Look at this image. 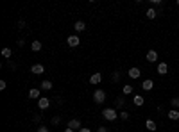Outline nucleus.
Listing matches in <instances>:
<instances>
[{
    "label": "nucleus",
    "instance_id": "obj_25",
    "mask_svg": "<svg viewBox=\"0 0 179 132\" xmlns=\"http://www.w3.org/2000/svg\"><path fill=\"white\" fill-rule=\"evenodd\" d=\"M118 79H120V73H118V72H115V75H113V81H115V82H118Z\"/></svg>",
    "mask_w": 179,
    "mask_h": 132
},
{
    "label": "nucleus",
    "instance_id": "obj_10",
    "mask_svg": "<svg viewBox=\"0 0 179 132\" xmlns=\"http://www.w3.org/2000/svg\"><path fill=\"white\" fill-rule=\"evenodd\" d=\"M143 102H145V98H143L142 95H134V96H133V103H134V105H138V107H140V105H143Z\"/></svg>",
    "mask_w": 179,
    "mask_h": 132
},
{
    "label": "nucleus",
    "instance_id": "obj_29",
    "mask_svg": "<svg viewBox=\"0 0 179 132\" xmlns=\"http://www.w3.org/2000/svg\"><path fill=\"white\" fill-rule=\"evenodd\" d=\"M97 132H107V129H106V127H99V129H97Z\"/></svg>",
    "mask_w": 179,
    "mask_h": 132
},
{
    "label": "nucleus",
    "instance_id": "obj_17",
    "mask_svg": "<svg viewBox=\"0 0 179 132\" xmlns=\"http://www.w3.org/2000/svg\"><path fill=\"white\" fill-rule=\"evenodd\" d=\"M40 88H41V89H45V91H49V89H52V82H50V81H43Z\"/></svg>",
    "mask_w": 179,
    "mask_h": 132
},
{
    "label": "nucleus",
    "instance_id": "obj_7",
    "mask_svg": "<svg viewBox=\"0 0 179 132\" xmlns=\"http://www.w3.org/2000/svg\"><path fill=\"white\" fill-rule=\"evenodd\" d=\"M31 72H32L34 75H41L43 72H45V66L43 64H34L32 68H31Z\"/></svg>",
    "mask_w": 179,
    "mask_h": 132
},
{
    "label": "nucleus",
    "instance_id": "obj_19",
    "mask_svg": "<svg viewBox=\"0 0 179 132\" xmlns=\"http://www.w3.org/2000/svg\"><path fill=\"white\" fill-rule=\"evenodd\" d=\"M29 96H31V98H40V89H31V91H29Z\"/></svg>",
    "mask_w": 179,
    "mask_h": 132
},
{
    "label": "nucleus",
    "instance_id": "obj_32",
    "mask_svg": "<svg viewBox=\"0 0 179 132\" xmlns=\"http://www.w3.org/2000/svg\"><path fill=\"white\" fill-rule=\"evenodd\" d=\"M177 6H179V0H177Z\"/></svg>",
    "mask_w": 179,
    "mask_h": 132
},
{
    "label": "nucleus",
    "instance_id": "obj_21",
    "mask_svg": "<svg viewBox=\"0 0 179 132\" xmlns=\"http://www.w3.org/2000/svg\"><path fill=\"white\" fill-rule=\"evenodd\" d=\"M170 103H172V109H179V96L172 98V100H170Z\"/></svg>",
    "mask_w": 179,
    "mask_h": 132
},
{
    "label": "nucleus",
    "instance_id": "obj_8",
    "mask_svg": "<svg viewBox=\"0 0 179 132\" xmlns=\"http://www.w3.org/2000/svg\"><path fill=\"white\" fill-rule=\"evenodd\" d=\"M158 73L159 75L168 73V64H167V63H159V64H158Z\"/></svg>",
    "mask_w": 179,
    "mask_h": 132
},
{
    "label": "nucleus",
    "instance_id": "obj_24",
    "mask_svg": "<svg viewBox=\"0 0 179 132\" xmlns=\"http://www.w3.org/2000/svg\"><path fill=\"white\" fill-rule=\"evenodd\" d=\"M116 107H124V96H116Z\"/></svg>",
    "mask_w": 179,
    "mask_h": 132
},
{
    "label": "nucleus",
    "instance_id": "obj_6",
    "mask_svg": "<svg viewBox=\"0 0 179 132\" xmlns=\"http://www.w3.org/2000/svg\"><path fill=\"white\" fill-rule=\"evenodd\" d=\"M145 59H147L149 63H156V61H158V52H156V50H149V52H147V57H145Z\"/></svg>",
    "mask_w": 179,
    "mask_h": 132
},
{
    "label": "nucleus",
    "instance_id": "obj_11",
    "mask_svg": "<svg viewBox=\"0 0 179 132\" xmlns=\"http://www.w3.org/2000/svg\"><path fill=\"white\" fill-rule=\"evenodd\" d=\"M68 129H72V130L81 129V121H79V120H70V121H68Z\"/></svg>",
    "mask_w": 179,
    "mask_h": 132
},
{
    "label": "nucleus",
    "instance_id": "obj_1",
    "mask_svg": "<svg viewBox=\"0 0 179 132\" xmlns=\"http://www.w3.org/2000/svg\"><path fill=\"white\" fill-rule=\"evenodd\" d=\"M102 116H104V120H107V121H113V120L118 118V114H116V111H115L113 107H106V109L102 111Z\"/></svg>",
    "mask_w": 179,
    "mask_h": 132
},
{
    "label": "nucleus",
    "instance_id": "obj_5",
    "mask_svg": "<svg viewBox=\"0 0 179 132\" xmlns=\"http://www.w3.org/2000/svg\"><path fill=\"white\" fill-rule=\"evenodd\" d=\"M127 73H129V77H131V79H138V77L142 75V72H140V68H136V66H133V68L129 70Z\"/></svg>",
    "mask_w": 179,
    "mask_h": 132
},
{
    "label": "nucleus",
    "instance_id": "obj_9",
    "mask_svg": "<svg viewBox=\"0 0 179 132\" xmlns=\"http://www.w3.org/2000/svg\"><path fill=\"white\" fill-rule=\"evenodd\" d=\"M142 88L145 89V91H150V89L154 88V82L150 81V79H145V81L142 82Z\"/></svg>",
    "mask_w": 179,
    "mask_h": 132
},
{
    "label": "nucleus",
    "instance_id": "obj_15",
    "mask_svg": "<svg viewBox=\"0 0 179 132\" xmlns=\"http://www.w3.org/2000/svg\"><path fill=\"white\" fill-rule=\"evenodd\" d=\"M145 127H147V130H156V123H154V120H147V121H145Z\"/></svg>",
    "mask_w": 179,
    "mask_h": 132
},
{
    "label": "nucleus",
    "instance_id": "obj_26",
    "mask_svg": "<svg viewBox=\"0 0 179 132\" xmlns=\"http://www.w3.org/2000/svg\"><path fill=\"white\" fill-rule=\"evenodd\" d=\"M59 121H61V120H59V116H54V118H52V123H54V125H57Z\"/></svg>",
    "mask_w": 179,
    "mask_h": 132
},
{
    "label": "nucleus",
    "instance_id": "obj_16",
    "mask_svg": "<svg viewBox=\"0 0 179 132\" xmlns=\"http://www.w3.org/2000/svg\"><path fill=\"white\" fill-rule=\"evenodd\" d=\"M145 16H147L149 20H154V18L158 16V13L154 11V9H147V13H145Z\"/></svg>",
    "mask_w": 179,
    "mask_h": 132
},
{
    "label": "nucleus",
    "instance_id": "obj_23",
    "mask_svg": "<svg viewBox=\"0 0 179 132\" xmlns=\"http://www.w3.org/2000/svg\"><path fill=\"white\" fill-rule=\"evenodd\" d=\"M2 55H4V57H11V55H13L11 48H4V50H2Z\"/></svg>",
    "mask_w": 179,
    "mask_h": 132
},
{
    "label": "nucleus",
    "instance_id": "obj_4",
    "mask_svg": "<svg viewBox=\"0 0 179 132\" xmlns=\"http://www.w3.org/2000/svg\"><path fill=\"white\" fill-rule=\"evenodd\" d=\"M49 105H50V100H49V98H40V100H38V107H40L41 111L49 109Z\"/></svg>",
    "mask_w": 179,
    "mask_h": 132
},
{
    "label": "nucleus",
    "instance_id": "obj_13",
    "mask_svg": "<svg viewBox=\"0 0 179 132\" xmlns=\"http://www.w3.org/2000/svg\"><path fill=\"white\" fill-rule=\"evenodd\" d=\"M168 120H174V121L179 120V111L177 109H170V111H168Z\"/></svg>",
    "mask_w": 179,
    "mask_h": 132
},
{
    "label": "nucleus",
    "instance_id": "obj_31",
    "mask_svg": "<svg viewBox=\"0 0 179 132\" xmlns=\"http://www.w3.org/2000/svg\"><path fill=\"white\" fill-rule=\"evenodd\" d=\"M64 132H73V130H72V129H68V127H66V129H64Z\"/></svg>",
    "mask_w": 179,
    "mask_h": 132
},
{
    "label": "nucleus",
    "instance_id": "obj_2",
    "mask_svg": "<svg viewBox=\"0 0 179 132\" xmlns=\"http://www.w3.org/2000/svg\"><path fill=\"white\" fill-rule=\"evenodd\" d=\"M93 100H95L97 103H102L104 100H106V93H104L102 89H97V91L93 93Z\"/></svg>",
    "mask_w": 179,
    "mask_h": 132
},
{
    "label": "nucleus",
    "instance_id": "obj_12",
    "mask_svg": "<svg viewBox=\"0 0 179 132\" xmlns=\"http://www.w3.org/2000/svg\"><path fill=\"white\" fill-rule=\"evenodd\" d=\"M100 81H102V75H100L99 72H97V73H93L92 77H90V82H92V84H99Z\"/></svg>",
    "mask_w": 179,
    "mask_h": 132
},
{
    "label": "nucleus",
    "instance_id": "obj_20",
    "mask_svg": "<svg viewBox=\"0 0 179 132\" xmlns=\"http://www.w3.org/2000/svg\"><path fill=\"white\" fill-rule=\"evenodd\" d=\"M31 48H32L34 52H40L41 50V43H40V41H34V43L31 45Z\"/></svg>",
    "mask_w": 179,
    "mask_h": 132
},
{
    "label": "nucleus",
    "instance_id": "obj_18",
    "mask_svg": "<svg viewBox=\"0 0 179 132\" xmlns=\"http://www.w3.org/2000/svg\"><path fill=\"white\" fill-rule=\"evenodd\" d=\"M122 93H124V95H131V93H133V86H129V84H125V86L122 88Z\"/></svg>",
    "mask_w": 179,
    "mask_h": 132
},
{
    "label": "nucleus",
    "instance_id": "obj_30",
    "mask_svg": "<svg viewBox=\"0 0 179 132\" xmlns=\"http://www.w3.org/2000/svg\"><path fill=\"white\" fill-rule=\"evenodd\" d=\"M79 132H92L90 129H79Z\"/></svg>",
    "mask_w": 179,
    "mask_h": 132
},
{
    "label": "nucleus",
    "instance_id": "obj_14",
    "mask_svg": "<svg viewBox=\"0 0 179 132\" xmlns=\"http://www.w3.org/2000/svg\"><path fill=\"white\" fill-rule=\"evenodd\" d=\"M73 29L77 30V32H82V30L86 29V23H84V22H81V20H79V22H75V25H73Z\"/></svg>",
    "mask_w": 179,
    "mask_h": 132
},
{
    "label": "nucleus",
    "instance_id": "obj_27",
    "mask_svg": "<svg viewBox=\"0 0 179 132\" xmlns=\"http://www.w3.org/2000/svg\"><path fill=\"white\" fill-rule=\"evenodd\" d=\"M7 88V84H6V81H0V89H6Z\"/></svg>",
    "mask_w": 179,
    "mask_h": 132
},
{
    "label": "nucleus",
    "instance_id": "obj_22",
    "mask_svg": "<svg viewBox=\"0 0 179 132\" xmlns=\"http://www.w3.org/2000/svg\"><path fill=\"white\" fill-rule=\"evenodd\" d=\"M118 118L125 121V120H127V118H129V112H127V111H125V109H124V111H120V112H118Z\"/></svg>",
    "mask_w": 179,
    "mask_h": 132
},
{
    "label": "nucleus",
    "instance_id": "obj_28",
    "mask_svg": "<svg viewBox=\"0 0 179 132\" xmlns=\"http://www.w3.org/2000/svg\"><path fill=\"white\" fill-rule=\"evenodd\" d=\"M38 132H49V129H47V127H40V129H38Z\"/></svg>",
    "mask_w": 179,
    "mask_h": 132
},
{
    "label": "nucleus",
    "instance_id": "obj_3",
    "mask_svg": "<svg viewBox=\"0 0 179 132\" xmlns=\"http://www.w3.org/2000/svg\"><path fill=\"white\" fill-rule=\"evenodd\" d=\"M66 43H68V46H77L79 43H81V39H79V36H68V39H66Z\"/></svg>",
    "mask_w": 179,
    "mask_h": 132
}]
</instances>
